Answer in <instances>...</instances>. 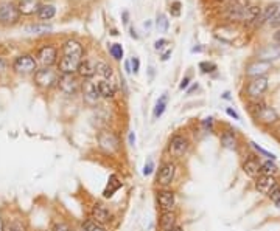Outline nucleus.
Segmentation results:
<instances>
[{
	"mask_svg": "<svg viewBox=\"0 0 280 231\" xmlns=\"http://www.w3.org/2000/svg\"><path fill=\"white\" fill-rule=\"evenodd\" d=\"M249 114L251 116L257 121L259 124L265 126V127H271L280 121V116L277 114V110L274 107L266 106L261 99L259 101H251L249 104Z\"/></svg>",
	"mask_w": 280,
	"mask_h": 231,
	"instance_id": "1",
	"label": "nucleus"
},
{
	"mask_svg": "<svg viewBox=\"0 0 280 231\" xmlns=\"http://www.w3.org/2000/svg\"><path fill=\"white\" fill-rule=\"evenodd\" d=\"M190 148V141L186 135L182 133H174L168 140V146H167V152L174 160H179L184 155L187 154V150Z\"/></svg>",
	"mask_w": 280,
	"mask_h": 231,
	"instance_id": "2",
	"label": "nucleus"
},
{
	"mask_svg": "<svg viewBox=\"0 0 280 231\" xmlns=\"http://www.w3.org/2000/svg\"><path fill=\"white\" fill-rule=\"evenodd\" d=\"M97 141L101 150L106 154H115L120 149V138L118 135L111 129H103L97 135Z\"/></svg>",
	"mask_w": 280,
	"mask_h": 231,
	"instance_id": "3",
	"label": "nucleus"
},
{
	"mask_svg": "<svg viewBox=\"0 0 280 231\" xmlns=\"http://www.w3.org/2000/svg\"><path fill=\"white\" fill-rule=\"evenodd\" d=\"M58 81H59V73L52 67H42L35 73L36 85L44 90H49L53 85H58Z\"/></svg>",
	"mask_w": 280,
	"mask_h": 231,
	"instance_id": "4",
	"label": "nucleus"
},
{
	"mask_svg": "<svg viewBox=\"0 0 280 231\" xmlns=\"http://www.w3.org/2000/svg\"><path fill=\"white\" fill-rule=\"evenodd\" d=\"M269 87V79L268 76H260V78H252L246 85V97L251 101H259L261 99L263 95L266 93Z\"/></svg>",
	"mask_w": 280,
	"mask_h": 231,
	"instance_id": "5",
	"label": "nucleus"
},
{
	"mask_svg": "<svg viewBox=\"0 0 280 231\" xmlns=\"http://www.w3.org/2000/svg\"><path fill=\"white\" fill-rule=\"evenodd\" d=\"M176 175V165L174 162H164L159 166V171L156 175V185L161 188H168L173 183Z\"/></svg>",
	"mask_w": 280,
	"mask_h": 231,
	"instance_id": "6",
	"label": "nucleus"
},
{
	"mask_svg": "<svg viewBox=\"0 0 280 231\" xmlns=\"http://www.w3.org/2000/svg\"><path fill=\"white\" fill-rule=\"evenodd\" d=\"M13 70L18 71V73H36L37 71V61L31 56V54H20L14 59L13 62Z\"/></svg>",
	"mask_w": 280,
	"mask_h": 231,
	"instance_id": "7",
	"label": "nucleus"
},
{
	"mask_svg": "<svg viewBox=\"0 0 280 231\" xmlns=\"http://www.w3.org/2000/svg\"><path fill=\"white\" fill-rule=\"evenodd\" d=\"M279 185L280 182L276 175H259V177L254 180V186L257 189V193L266 197L273 193Z\"/></svg>",
	"mask_w": 280,
	"mask_h": 231,
	"instance_id": "8",
	"label": "nucleus"
},
{
	"mask_svg": "<svg viewBox=\"0 0 280 231\" xmlns=\"http://www.w3.org/2000/svg\"><path fill=\"white\" fill-rule=\"evenodd\" d=\"M156 202L161 211H173L176 206V194L168 188H159L156 191Z\"/></svg>",
	"mask_w": 280,
	"mask_h": 231,
	"instance_id": "9",
	"label": "nucleus"
},
{
	"mask_svg": "<svg viewBox=\"0 0 280 231\" xmlns=\"http://www.w3.org/2000/svg\"><path fill=\"white\" fill-rule=\"evenodd\" d=\"M273 66H271V62H265V61H259L255 59L252 62H249L247 66L244 67V75L247 78H260V76H266L268 71H271Z\"/></svg>",
	"mask_w": 280,
	"mask_h": 231,
	"instance_id": "10",
	"label": "nucleus"
},
{
	"mask_svg": "<svg viewBox=\"0 0 280 231\" xmlns=\"http://www.w3.org/2000/svg\"><path fill=\"white\" fill-rule=\"evenodd\" d=\"M242 169L247 177L255 180L259 175H261V162L257 158V155H247L242 163Z\"/></svg>",
	"mask_w": 280,
	"mask_h": 231,
	"instance_id": "11",
	"label": "nucleus"
},
{
	"mask_svg": "<svg viewBox=\"0 0 280 231\" xmlns=\"http://www.w3.org/2000/svg\"><path fill=\"white\" fill-rule=\"evenodd\" d=\"M20 17V11L18 5L11 2L0 5V22L2 23H16Z\"/></svg>",
	"mask_w": 280,
	"mask_h": 231,
	"instance_id": "12",
	"label": "nucleus"
},
{
	"mask_svg": "<svg viewBox=\"0 0 280 231\" xmlns=\"http://www.w3.org/2000/svg\"><path fill=\"white\" fill-rule=\"evenodd\" d=\"M37 61L42 64L44 67H52L53 64L58 61V49L53 45H44L37 51Z\"/></svg>",
	"mask_w": 280,
	"mask_h": 231,
	"instance_id": "13",
	"label": "nucleus"
},
{
	"mask_svg": "<svg viewBox=\"0 0 280 231\" xmlns=\"http://www.w3.org/2000/svg\"><path fill=\"white\" fill-rule=\"evenodd\" d=\"M58 87L66 95H76L79 90V81L75 75H59Z\"/></svg>",
	"mask_w": 280,
	"mask_h": 231,
	"instance_id": "14",
	"label": "nucleus"
},
{
	"mask_svg": "<svg viewBox=\"0 0 280 231\" xmlns=\"http://www.w3.org/2000/svg\"><path fill=\"white\" fill-rule=\"evenodd\" d=\"M81 61H83L81 58H76V56H62L58 64L59 73L61 75H75Z\"/></svg>",
	"mask_w": 280,
	"mask_h": 231,
	"instance_id": "15",
	"label": "nucleus"
},
{
	"mask_svg": "<svg viewBox=\"0 0 280 231\" xmlns=\"http://www.w3.org/2000/svg\"><path fill=\"white\" fill-rule=\"evenodd\" d=\"M61 53H62V56H76V58L83 59L84 47L81 42L76 41V39H67L61 47Z\"/></svg>",
	"mask_w": 280,
	"mask_h": 231,
	"instance_id": "16",
	"label": "nucleus"
},
{
	"mask_svg": "<svg viewBox=\"0 0 280 231\" xmlns=\"http://www.w3.org/2000/svg\"><path fill=\"white\" fill-rule=\"evenodd\" d=\"M91 217L93 220H97L98 224L106 225V224H109V222L112 220V214H111V211H109V208H108L106 205L97 202L92 206V210H91Z\"/></svg>",
	"mask_w": 280,
	"mask_h": 231,
	"instance_id": "17",
	"label": "nucleus"
},
{
	"mask_svg": "<svg viewBox=\"0 0 280 231\" xmlns=\"http://www.w3.org/2000/svg\"><path fill=\"white\" fill-rule=\"evenodd\" d=\"M257 59L265 62L280 59V44H269L261 47L260 50H257Z\"/></svg>",
	"mask_w": 280,
	"mask_h": 231,
	"instance_id": "18",
	"label": "nucleus"
},
{
	"mask_svg": "<svg viewBox=\"0 0 280 231\" xmlns=\"http://www.w3.org/2000/svg\"><path fill=\"white\" fill-rule=\"evenodd\" d=\"M279 10H280L279 3H269L268 6L261 8L260 17H259L257 22H255V27H263L265 23H269L279 14Z\"/></svg>",
	"mask_w": 280,
	"mask_h": 231,
	"instance_id": "19",
	"label": "nucleus"
},
{
	"mask_svg": "<svg viewBox=\"0 0 280 231\" xmlns=\"http://www.w3.org/2000/svg\"><path fill=\"white\" fill-rule=\"evenodd\" d=\"M78 76L83 78V79H92L95 75H97V64H93L92 61L89 59H83L81 62H79V67H78Z\"/></svg>",
	"mask_w": 280,
	"mask_h": 231,
	"instance_id": "20",
	"label": "nucleus"
},
{
	"mask_svg": "<svg viewBox=\"0 0 280 231\" xmlns=\"http://www.w3.org/2000/svg\"><path fill=\"white\" fill-rule=\"evenodd\" d=\"M83 95H84V101L89 102V104H97V101L101 98L97 89V84L91 81H86L83 84Z\"/></svg>",
	"mask_w": 280,
	"mask_h": 231,
	"instance_id": "21",
	"label": "nucleus"
},
{
	"mask_svg": "<svg viewBox=\"0 0 280 231\" xmlns=\"http://www.w3.org/2000/svg\"><path fill=\"white\" fill-rule=\"evenodd\" d=\"M157 225L161 231H168L173 227H176V214L173 211H161L159 214Z\"/></svg>",
	"mask_w": 280,
	"mask_h": 231,
	"instance_id": "22",
	"label": "nucleus"
},
{
	"mask_svg": "<svg viewBox=\"0 0 280 231\" xmlns=\"http://www.w3.org/2000/svg\"><path fill=\"white\" fill-rule=\"evenodd\" d=\"M260 13H261V8L259 5H249L244 10V16H243L242 23H243V25H246V27H249V25L255 27V22L259 20Z\"/></svg>",
	"mask_w": 280,
	"mask_h": 231,
	"instance_id": "23",
	"label": "nucleus"
},
{
	"mask_svg": "<svg viewBox=\"0 0 280 231\" xmlns=\"http://www.w3.org/2000/svg\"><path fill=\"white\" fill-rule=\"evenodd\" d=\"M95 84H97V89H98V93L101 98L112 99L115 97V85L111 81H108V79H100V81Z\"/></svg>",
	"mask_w": 280,
	"mask_h": 231,
	"instance_id": "24",
	"label": "nucleus"
},
{
	"mask_svg": "<svg viewBox=\"0 0 280 231\" xmlns=\"http://www.w3.org/2000/svg\"><path fill=\"white\" fill-rule=\"evenodd\" d=\"M220 143L223 148L229 150H237L238 149V138L234 131H224L220 137Z\"/></svg>",
	"mask_w": 280,
	"mask_h": 231,
	"instance_id": "25",
	"label": "nucleus"
},
{
	"mask_svg": "<svg viewBox=\"0 0 280 231\" xmlns=\"http://www.w3.org/2000/svg\"><path fill=\"white\" fill-rule=\"evenodd\" d=\"M122 186H123V183L120 182V179L117 177V175H115V174H111L109 179H108V185H106L105 191H103V197H105V198H111Z\"/></svg>",
	"mask_w": 280,
	"mask_h": 231,
	"instance_id": "26",
	"label": "nucleus"
},
{
	"mask_svg": "<svg viewBox=\"0 0 280 231\" xmlns=\"http://www.w3.org/2000/svg\"><path fill=\"white\" fill-rule=\"evenodd\" d=\"M18 8L22 16H31L39 11L41 5H39V0H20Z\"/></svg>",
	"mask_w": 280,
	"mask_h": 231,
	"instance_id": "27",
	"label": "nucleus"
},
{
	"mask_svg": "<svg viewBox=\"0 0 280 231\" xmlns=\"http://www.w3.org/2000/svg\"><path fill=\"white\" fill-rule=\"evenodd\" d=\"M167 104H168V93H164L162 97L157 99L156 106H154V109H153V118H154V119H159V118L164 115L165 109H167Z\"/></svg>",
	"mask_w": 280,
	"mask_h": 231,
	"instance_id": "28",
	"label": "nucleus"
},
{
	"mask_svg": "<svg viewBox=\"0 0 280 231\" xmlns=\"http://www.w3.org/2000/svg\"><path fill=\"white\" fill-rule=\"evenodd\" d=\"M56 14V8L53 5H41V8H39L37 11V17L41 20H50L55 17Z\"/></svg>",
	"mask_w": 280,
	"mask_h": 231,
	"instance_id": "29",
	"label": "nucleus"
},
{
	"mask_svg": "<svg viewBox=\"0 0 280 231\" xmlns=\"http://www.w3.org/2000/svg\"><path fill=\"white\" fill-rule=\"evenodd\" d=\"M97 73L103 78V79H109L112 78V73H114V71H112V67L109 66V64H106V62H103V61H98L97 62Z\"/></svg>",
	"mask_w": 280,
	"mask_h": 231,
	"instance_id": "30",
	"label": "nucleus"
},
{
	"mask_svg": "<svg viewBox=\"0 0 280 231\" xmlns=\"http://www.w3.org/2000/svg\"><path fill=\"white\" fill-rule=\"evenodd\" d=\"M83 230H84V231H108L105 225L98 224V222L93 220L92 217L83 222Z\"/></svg>",
	"mask_w": 280,
	"mask_h": 231,
	"instance_id": "31",
	"label": "nucleus"
},
{
	"mask_svg": "<svg viewBox=\"0 0 280 231\" xmlns=\"http://www.w3.org/2000/svg\"><path fill=\"white\" fill-rule=\"evenodd\" d=\"M109 54L115 61H122L123 59V54H125V50H123V45L122 44H112L109 47Z\"/></svg>",
	"mask_w": 280,
	"mask_h": 231,
	"instance_id": "32",
	"label": "nucleus"
},
{
	"mask_svg": "<svg viewBox=\"0 0 280 231\" xmlns=\"http://www.w3.org/2000/svg\"><path fill=\"white\" fill-rule=\"evenodd\" d=\"M156 27L159 31H162V33H167L168 31V27H170V22H168V17L164 14V13H159L157 17H156Z\"/></svg>",
	"mask_w": 280,
	"mask_h": 231,
	"instance_id": "33",
	"label": "nucleus"
},
{
	"mask_svg": "<svg viewBox=\"0 0 280 231\" xmlns=\"http://www.w3.org/2000/svg\"><path fill=\"white\" fill-rule=\"evenodd\" d=\"M277 174V166L274 160H266L261 163V175H276Z\"/></svg>",
	"mask_w": 280,
	"mask_h": 231,
	"instance_id": "34",
	"label": "nucleus"
},
{
	"mask_svg": "<svg viewBox=\"0 0 280 231\" xmlns=\"http://www.w3.org/2000/svg\"><path fill=\"white\" fill-rule=\"evenodd\" d=\"M27 31L28 33H35V34H44V33H50L52 31V27L50 25H30L27 27Z\"/></svg>",
	"mask_w": 280,
	"mask_h": 231,
	"instance_id": "35",
	"label": "nucleus"
},
{
	"mask_svg": "<svg viewBox=\"0 0 280 231\" xmlns=\"http://www.w3.org/2000/svg\"><path fill=\"white\" fill-rule=\"evenodd\" d=\"M249 145L254 148V150H255V152H257L259 155H261V157H266L268 158V160H276V154H273V152H268V150L266 149H263V148H260L259 145H257V143H254V141H251L249 143Z\"/></svg>",
	"mask_w": 280,
	"mask_h": 231,
	"instance_id": "36",
	"label": "nucleus"
},
{
	"mask_svg": "<svg viewBox=\"0 0 280 231\" xmlns=\"http://www.w3.org/2000/svg\"><path fill=\"white\" fill-rule=\"evenodd\" d=\"M199 70H201L203 73H212V71L217 70V64L210 61H203L199 64Z\"/></svg>",
	"mask_w": 280,
	"mask_h": 231,
	"instance_id": "37",
	"label": "nucleus"
},
{
	"mask_svg": "<svg viewBox=\"0 0 280 231\" xmlns=\"http://www.w3.org/2000/svg\"><path fill=\"white\" fill-rule=\"evenodd\" d=\"M154 162H153V158H148V160L145 162V166H143V175H145V177H148V175H151L154 172Z\"/></svg>",
	"mask_w": 280,
	"mask_h": 231,
	"instance_id": "38",
	"label": "nucleus"
},
{
	"mask_svg": "<svg viewBox=\"0 0 280 231\" xmlns=\"http://www.w3.org/2000/svg\"><path fill=\"white\" fill-rule=\"evenodd\" d=\"M170 42L167 41V39H159V41H156L154 42V50L156 51H162L164 49H170Z\"/></svg>",
	"mask_w": 280,
	"mask_h": 231,
	"instance_id": "39",
	"label": "nucleus"
},
{
	"mask_svg": "<svg viewBox=\"0 0 280 231\" xmlns=\"http://www.w3.org/2000/svg\"><path fill=\"white\" fill-rule=\"evenodd\" d=\"M131 68H132V73L134 75L139 73V70H140V61H139V58H135V56L131 58Z\"/></svg>",
	"mask_w": 280,
	"mask_h": 231,
	"instance_id": "40",
	"label": "nucleus"
},
{
	"mask_svg": "<svg viewBox=\"0 0 280 231\" xmlns=\"http://www.w3.org/2000/svg\"><path fill=\"white\" fill-rule=\"evenodd\" d=\"M203 127H204L205 131L213 132V118H212V116L204 118V119H203Z\"/></svg>",
	"mask_w": 280,
	"mask_h": 231,
	"instance_id": "41",
	"label": "nucleus"
},
{
	"mask_svg": "<svg viewBox=\"0 0 280 231\" xmlns=\"http://www.w3.org/2000/svg\"><path fill=\"white\" fill-rule=\"evenodd\" d=\"M268 197H269V200L273 202V203L279 202V200H280V185H279V186H277V188L273 191V193H271V194L268 196Z\"/></svg>",
	"mask_w": 280,
	"mask_h": 231,
	"instance_id": "42",
	"label": "nucleus"
},
{
	"mask_svg": "<svg viewBox=\"0 0 280 231\" xmlns=\"http://www.w3.org/2000/svg\"><path fill=\"white\" fill-rule=\"evenodd\" d=\"M190 81H191V76H190V75H186V76L182 78L181 84H179V89H181V90H186L187 87H188V84H190Z\"/></svg>",
	"mask_w": 280,
	"mask_h": 231,
	"instance_id": "43",
	"label": "nucleus"
},
{
	"mask_svg": "<svg viewBox=\"0 0 280 231\" xmlns=\"http://www.w3.org/2000/svg\"><path fill=\"white\" fill-rule=\"evenodd\" d=\"M179 8H181V3H179V2H173L171 6H170V13H171L173 16H179V14H181Z\"/></svg>",
	"mask_w": 280,
	"mask_h": 231,
	"instance_id": "44",
	"label": "nucleus"
},
{
	"mask_svg": "<svg viewBox=\"0 0 280 231\" xmlns=\"http://www.w3.org/2000/svg\"><path fill=\"white\" fill-rule=\"evenodd\" d=\"M53 231H72V228L67 224H62V222H59V224H55Z\"/></svg>",
	"mask_w": 280,
	"mask_h": 231,
	"instance_id": "45",
	"label": "nucleus"
},
{
	"mask_svg": "<svg viewBox=\"0 0 280 231\" xmlns=\"http://www.w3.org/2000/svg\"><path fill=\"white\" fill-rule=\"evenodd\" d=\"M268 25H269L271 28H277V30L280 28V13L276 16V17H274L273 20H271V22L268 23Z\"/></svg>",
	"mask_w": 280,
	"mask_h": 231,
	"instance_id": "46",
	"label": "nucleus"
},
{
	"mask_svg": "<svg viewBox=\"0 0 280 231\" xmlns=\"http://www.w3.org/2000/svg\"><path fill=\"white\" fill-rule=\"evenodd\" d=\"M128 145H130L131 148L135 146V133H134V131H131L130 133H128Z\"/></svg>",
	"mask_w": 280,
	"mask_h": 231,
	"instance_id": "47",
	"label": "nucleus"
},
{
	"mask_svg": "<svg viewBox=\"0 0 280 231\" xmlns=\"http://www.w3.org/2000/svg\"><path fill=\"white\" fill-rule=\"evenodd\" d=\"M226 114H227L230 118H234V119H237V121H240V115H238L232 107H227V109H226Z\"/></svg>",
	"mask_w": 280,
	"mask_h": 231,
	"instance_id": "48",
	"label": "nucleus"
},
{
	"mask_svg": "<svg viewBox=\"0 0 280 231\" xmlns=\"http://www.w3.org/2000/svg\"><path fill=\"white\" fill-rule=\"evenodd\" d=\"M125 71H126V73H132V68H131V59L125 62Z\"/></svg>",
	"mask_w": 280,
	"mask_h": 231,
	"instance_id": "49",
	"label": "nucleus"
},
{
	"mask_svg": "<svg viewBox=\"0 0 280 231\" xmlns=\"http://www.w3.org/2000/svg\"><path fill=\"white\" fill-rule=\"evenodd\" d=\"M171 53H173V49H168V50L162 54V61H167L168 58L171 56Z\"/></svg>",
	"mask_w": 280,
	"mask_h": 231,
	"instance_id": "50",
	"label": "nucleus"
},
{
	"mask_svg": "<svg viewBox=\"0 0 280 231\" xmlns=\"http://www.w3.org/2000/svg\"><path fill=\"white\" fill-rule=\"evenodd\" d=\"M273 39H274V42H276V44H280V28L276 31V33H274Z\"/></svg>",
	"mask_w": 280,
	"mask_h": 231,
	"instance_id": "51",
	"label": "nucleus"
},
{
	"mask_svg": "<svg viewBox=\"0 0 280 231\" xmlns=\"http://www.w3.org/2000/svg\"><path fill=\"white\" fill-rule=\"evenodd\" d=\"M123 23H125V25H126V23L128 22H130V13H128V11H123Z\"/></svg>",
	"mask_w": 280,
	"mask_h": 231,
	"instance_id": "52",
	"label": "nucleus"
},
{
	"mask_svg": "<svg viewBox=\"0 0 280 231\" xmlns=\"http://www.w3.org/2000/svg\"><path fill=\"white\" fill-rule=\"evenodd\" d=\"M131 37H134V39H139V34H137V31H135L134 28H131Z\"/></svg>",
	"mask_w": 280,
	"mask_h": 231,
	"instance_id": "53",
	"label": "nucleus"
},
{
	"mask_svg": "<svg viewBox=\"0 0 280 231\" xmlns=\"http://www.w3.org/2000/svg\"><path fill=\"white\" fill-rule=\"evenodd\" d=\"M168 231H184V228L179 227V225H176V227H173L171 230H168Z\"/></svg>",
	"mask_w": 280,
	"mask_h": 231,
	"instance_id": "54",
	"label": "nucleus"
},
{
	"mask_svg": "<svg viewBox=\"0 0 280 231\" xmlns=\"http://www.w3.org/2000/svg\"><path fill=\"white\" fill-rule=\"evenodd\" d=\"M5 70V61L0 58V71H3Z\"/></svg>",
	"mask_w": 280,
	"mask_h": 231,
	"instance_id": "55",
	"label": "nucleus"
},
{
	"mask_svg": "<svg viewBox=\"0 0 280 231\" xmlns=\"http://www.w3.org/2000/svg\"><path fill=\"white\" fill-rule=\"evenodd\" d=\"M196 89H198V84H193V85H191V89H188V92H187V93L190 95L191 92H195Z\"/></svg>",
	"mask_w": 280,
	"mask_h": 231,
	"instance_id": "56",
	"label": "nucleus"
},
{
	"mask_svg": "<svg viewBox=\"0 0 280 231\" xmlns=\"http://www.w3.org/2000/svg\"><path fill=\"white\" fill-rule=\"evenodd\" d=\"M223 98H224V99H230V93H229V92H224V93H223Z\"/></svg>",
	"mask_w": 280,
	"mask_h": 231,
	"instance_id": "57",
	"label": "nucleus"
},
{
	"mask_svg": "<svg viewBox=\"0 0 280 231\" xmlns=\"http://www.w3.org/2000/svg\"><path fill=\"white\" fill-rule=\"evenodd\" d=\"M0 231H5V224L2 219H0Z\"/></svg>",
	"mask_w": 280,
	"mask_h": 231,
	"instance_id": "58",
	"label": "nucleus"
},
{
	"mask_svg": "<svg viewBox=\"0 0 280 231\" xmlns=\"http://www.w3.org/2000/svg\"><path fill=\"white\" fill-rule=\"evenodd\" d=\"M143 27H145V28H149V27H151V22H148V20H147L145 23H143Z\"/></svg>",
	"mask_w": 280,
	"mask_h": 231,
	"instance_id": "59",
	"label": "nucleus"
},
{
	"mask_svg": "<svg viewBox=\"0 0 280 231\" xmlns=\"http://www.w3.org/2000/svg\"><path fill=\"white\" fill-rule=\"evenodd\" d=\"M191 51H201V47H195V49H191Z\"/></svg>",
	"mask_w": 280,
	"mask_h": 231,
	"instance_id": "60",
	"label": "nucleus"
},
{
	"mask_svg": "<svg viewBox=\"0 0 280 231\" xmlns=\"http://www.w3.org/2000/svg\"><path fill=\"white\" fill-rule=\"evenodd\" d=\"M274 205H276V208H279V210H280V200H279V202H276Z\"/></svg>",
	"mask_w": 280,
	"mask_h": 231,
	"instance_id": "61",
	"label": "nucleus"
},
{
	"mask_svg": "<svg viewBox=\"0 0 280 231\" xmlns=\"http://www.w3.org/2000/svg\"><path fill=\"white\" fill-rule=\"evenodd\" d=\"M10 231H20V230H18V228H11Z\"/></svg>",
	"mask_w": 280,
	"mask_h": 231,
	"instance_id": "62",
	"label": "nucleus"
}]
</instances>
